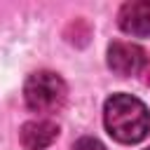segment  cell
I'll return each mask as SVG.
<instances>
[{
    "label": "cell",
    "mask_w": 150,
    "mask_h": 150,
    "mask_svg": "<svg viewBox=\"0 0 150 150\" xmlns=\"http://www.w3.org/2000/svg\"><path fill=\"white\" fill-rule=\"evenodd\" d=\"M103 124L120 143H138L150 131V112L145 103L131 94H112L103 105Z\"/></svg>",
    "instance_id": "1"
},
{
    "label": "cell",
    "mask_w": 150,
    "mask_h": 150,
    "mask_svg": "<svg viewBox=\"0 0 150 150\" xmlns=\"http://www.w3.org/2000/svg\"><path fill=\"white\" fill-rule=\"evenodd\" d=\"M68 96V87L61 80V75L52 73V70H38L26 80L23 87V98L26 105L33 112L40 115H52L56 110L63 108Z\"/></svg>",
    "instance_id": "2"
},
{
    "label": "cell",
    "mask_w": 150,
    "mask_h": 150,
    "mask_svg": "<svg viewBox=\"0 0 150 150\" xmlns=\"http://www.w3.org/2000/svg\"><path fill=\"white\" fill-rule=\"evenodd\" d=\"M148 56L145 52L134 45V42H124V40H115L108 47V66L112 73L129 77V75H141L143 66H145Z\"/></svg>",
    "instance_id": "3"
},
{
    "label": "cell",
    "mask_w": 150,
    "mask_h": 150,
    "mask_svg": "<svg viewBox=\"0 0 150 150\" xmlns=\"http://www.w3.org/2000/svg\"><path fill=\"white\" fill-rule=\"evenodd\" d=\"M120 28L134 38H148L150 35V2L148 0H131L120 7L117 14Z\"/></svg>",
    "instance_id": "4"
},
{
    "label": "cell",
    "mask_w": 150,
    "mask_h": 150,
    "mask_svg": "<svg viewBox=\"0 0 150 150\" xmlns=\"http://www.w3.org/2000/svg\"><path fill=\"white\" fill-rule=\"evenodd\" d=\"M59 136V127L49 120H30L21 127V145L26 150H42L47 145H52Z\"/></svg>",
    "instance_id": "5"
},
{
    "label": "cell",
    "mask_w": 150,
    "mask_h": 150,
    "mask_svg": "<svg viewBox=\"0 0 150 150\" xmlns=\"http://www.w3.org/2000/svg\"><path fill=\"white\" fill-rule=\"evenodd\" d=\"M73 150H105V145L98 141V138H91V136H84L80 141H75Z\"/></svg>",
    "instance_id": "6"
},
{
    "label": "cell",
    "mask_w": 150,
    "mask_h": 150,
    "mask_svg": "<svg viewBox=\"0 0 150 150\" xmlns=\"http://www.w3.org/2000/svg\"><path fill=\"white\" fill-rule=\"evenodd\" d=\"M141 80H143V84L150 87V59L145 61V66H143V70H141Z\"/></svg>",
    "instance_id": "7"
},
{
    "label": "cell",
    "mask_w": 150,
    "mask_h": 150,
    "mask_svg": "<svg viewBox=\"0 0 150 150\" xmlns=\"http://www.w3.org/2000/svg\"><path fill=\"white\" fill-rule=\"evenodd\" d=\"M148 150H150V148H148Z\"/></svg>",
    "instance_id": "8"
}]
</instances>
